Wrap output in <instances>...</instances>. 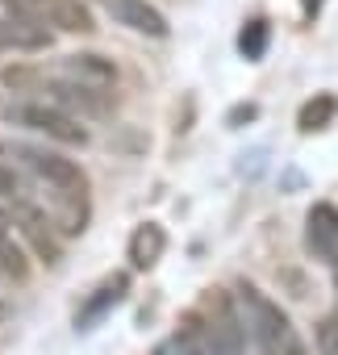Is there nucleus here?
<instances>
[{
	"label": "nucleus",
	"mask_w": 338,
	"mask_h": 355,
	"mask_svg": "<svg viewBox=\"0 0 338 355\" xmlns=\"http://www.w3.org/2000/svg\"><path fill=\"white\" fill-rule=\"evenodd\" d=\"M234 309H238V318H242V330L255 338V347L263 351V355H280L288 343H292V322H288V313L272 301V297H263L255 284H238V297H234Z\"/></svg>",
	"instance_id": "f257e3e1"
},
{
	"label": "nucleus",
	"mask_w": 338,
	"mask_h": 355,
	"mask_svg": "<svg viewBox=\"0 0 338 355\" xmlns=\"http://www.w3.org/2000/svg\"><path fill=\"white\" fill-rule=\"evenodd\" d=\"M188 318H193V326H197L209 355H242L247 330H242V318H238L230 293L209 288L205 301H201V313H188Z\"/></svg>",
	"instance_id": "f03ea898"
},
{
	"label": "nucleus",
	"mask_w": 338,
	"mask_h": 355,
	"mask_svg": "<svg viewBox=\"0 0 338 355\" xmlns=\"http://www.w3.org/2000/svg\"><path fill=\"white\" fill-rule=\"evenodd\" d=\"M0 117L13 121V125H26V130H38L63 146H88V125H80L75 113L51 105V101H17V105H5Z\"/></svg>",
	"instance_id": "7ed1b4c3"
},
{
	"label": "nucleus",
	"mask_w": 338,
	"mask_h": 355,
	"mask_svg": "<svg viewBox=\"0 0 338 355\" xmlns=\"http://www.w3.org/2000/svg\"><path fill=\"white\" fill-rule=\"evenodd\" d=\"M9 155L34 175L38 184H46V189H88V175H84V167L75 163V159H67V155H59V150H46V146H26V142H13L9 146Z\"/></svg>",
	"instance_id": "20e7f679"
},
{
	"label": "nucleus",
	"mask_w": 338,
	"mask_h": 355,
	"mask_svg": "<svg viewBox=\"0 0 338 355\" xmlns=\"http://www.w3.org/2000/svg\"><path fill=\"white\" fill-rule=\"evenodd\" d=\"M5 9L38 26H59L67 34H92V9L84 0H5Z\"/></svg>",
	"instance_id": "39448f33"
},
{
	"label": "nucleus",
	"mask_w": 338,
	"mask_h": 355,
	"mask_svg": "<svg viewBox=\"0 0 338 355\" xmlns=\"http://www.w3.org/2000/svg\"><path fill=\"white\" fill-rule=\"evenodd\" d=\"M9 218H13V226L26 234V243L34 247L38 259H46V263H59V259H63V243H59V230L51 226L46 209H38V205H30L26 197H17L13 209H9Z\"/></svg>",
	"instance_id": "423d86ee"
},
{
	"label": "nucleus",
	"mask_w": 338,
	"mask_h": 355,
	"mask_svg": "<svg viewBox=\"0 0 338 355\" xmlns=\"http://www.w3.org/2000/svg\"><path fill=\"white\" fill-rule=\"evenodd\" d=\"M100 5H105V13L117 26H125L134 34H146V38H167V34H172L167 17L150 5V0H100Z\"/></svg>",
	"instance_id": "0eeeda50"
},
{
	"label": "nucleus",
	"mask_w": 338,
	"mask_h": 355,
	"mask_svg": "<svg viewBox=\"0 0 338 355\" xmlns=\"http://www.w3.org/2000/svg\"><path fill=\"white\" fill-rule=\"evenodd\" d=\"M305 251L313 259H326V263L338 259V205L317 201L309 209V218H305Z\"/></svg>",
	"instance_id": "6e6552de"
},
{
	"label": "nucleus",
	"mask_w": 338,
	"mask_h": 355,
	"mask_svg": "<svg viewBox=\"0 0 338 355\" xmlns=\"http://www.w3.org/2000/svg\"><path fill=\"white\" fill-rule=\"evenodd\" d=\"M125 293H130V272H113V276H105V280L92 288V297L84 301V309L75 313V330H92L109 309H117V305L125 301Z\"/></svg>",
	"instance_id": "1a4fd4ad"
},
{
	"label": "nucleus",
	"mask_w": 338,
	"mask_h": 355,
	"mask_svg": "<svg viewBox=\"0 0 338 355\" xmlns=\"http://www.w3.org/2000/svg\"><path fill=\"white\" fill-rule=\"evenodd\" d=\"M51 42H55V34H51L46 26L30 21V17H17V13L0 17V51L38 55V51H51Z\"/></svg>",
	"instance_id": "9d476101"
},
{
	"label": "nucleus",
	"mask_w": 338,
	"mask_h": 355,
	"mask_svg": "<svg viewBox=\"0 0 338 355\" xmlns=\"http://www.w3.org/2000/svg\"><path fill=\"white\" fill-rule=\"evenodd\" d=\"M59 76H67L84 88H96V92H113V84H117V67L105 55H67Z\"/></svg>",
	"instance_id": "9b49d317"
},
{
	"label": "nucleus",
	"mask_w": 338,
	"mask_h": 355,
	"mask_svg": "<svg viewBox=\"0 0 338 355\" xmlns=\"http://www.w3.org/2000/svg\"><path fill=\"white\" fill-rule=\"evenodd\" d=\"M167 251V230L159 222H142L134 234H130V268L134 272H150Z\"/></svg>",
	"instance_id": "f8f14e48"
},
{
	"label": "nucleus",
	"mask_w": 338,
	"mask_h": 355,
	"mask_svg": "<svg viewBox=\"0 0 338 355\" xmlns=\"http://www.w3.org/2000/svg\"><path fill=\"white\" fill-rule=\"evenodd\" d=\"M334 117H338V96H334V92H313V101H305L301 113H296V130H301V134H317V130H326Z\"/></svg>",
	"instance_id": "ddd939ff"
},
{
	"label": "nucleus",
	"mask_w": 338,
	"mask_h": 355,
	"mask_svg": "<svg viewBox=\"0 0 338 355\" xmlns=\"http://www.w3.org/2000/svg\"><path fill=\"white\" fill-rule=\"evenodd\" d=\"M267 38H272V26H267L263 17L247 21L242 34H238V51H242V59H247V63H259V59L267 55Z\"/></svg>",
	"instance_id": "4468645a"
},
{
	"label": "nucleus",
	"mask_w": 338,
	"mask_h": 355,
	"mask_svg": "<svg viewBox=\"0 0 338 355\" xmlns=\"http://www.w3.org/2000/svg\"><path fill=\"white\" fill-rule=\"evenodd\" d=\"M0 272H5L9 280H26L30 276V259L9 234H0Z\"/></svg>",
	"instance_id": "2eb2a0df"
},
{
	"label": "nucleus",
	"mask_w": 338,
	"mask_h": 355,
	"mask_svg": "<svg viewBox=\"0 0 338 355\" xmlns=\"http://www.w3.org/2000/svg\"><path fill=\"white\" fill-rule=\"evenodd\" d=\"M9 193H21V180H17V171L0 163V197H9Z\"/></svg>",
	"instance_id": "dca6fc26"
},
{
	"label": "nucleus",
	"mask_w": 338,
	"mask_h": 355,
	"mask_svg": "<svg viewBox=\"0 0 338 355\" xmlns=\"http://www.w3.org/2000/svg\"><path fill=\"white\" fill-rule=\"evenodd\" d=\"M255 113H259V109H255V105H238V109H234V113H230V125H238V121H251V117H255Z\"/></svg>",
	"instance_id": "f3484780"
},
{
	"label": "nucleus",
	"mask_w": 338,
	"mask_h": 355,
	"mask_svg": "<svg viewBox=\"0 0 338 355\" xmlns=\"http://www.w3.org/2000/svg\"><path fill=\"white\" fill-rule=\"evenodd\" d=\"M301 13H305V21H313L321 13V0H301Z\"/></svg>",
	"instance_id": "a211bd4d"
},
{
	"label": "nucleus",
	"mask_w": 338,
	"mask_h": 355,
	"mask_svg": "<svg viewBox=\"0 0 338 355\" xmlns=\"http://www.w3.org/2000/svg\"><path fill=\"white\" fill-rule=\"evenodd\" d=\"M9 226H13V218H9V209L0 205V234H9Z\"/></svg>",
	"instance_id": "6ab92c4d"
},
{
	"label": "nucleus",
	"mask_w": 338,
	"mask_h": 355,
	"mask_svg": "<svg viewBox=\"0 0 338 355\" xmlns=\"http://www.w3.org/2000/svg\"><path fill=\"white\" fill-rule=\"evenodd\" d=\"M280 355H309V351H305V347H301V343H296V338H292V343H288V347H284V351H280Z\"/></svg>",
	"instance_id": "aec40b11"
},
{
	"label": "nucleus",
	"mask_w": 338,
	"mask_h": 355,
	"mask_svg": "<svg viewBox=\"0 0 338 355\" xmlns=\"http://www.w3.org/2000/svg\"><path fill=\"white\" fill-rule=\"evenodd\" d=\"M334 263H338V259H334ZM334 284H338V268H334Z\"/></svg>",
	"instance_id": "412c9836"
},
{
	"label": "nucleus",
	"mask_w": 338,
	"mask_h": 355,
	"mask_svg": "<svg viewBox=\"0 0 338 355\" xmlns=\"http://www.w3.org/2000/svg\"><path fill=\"white\" fill-rule=\"evenodd\" d=\"M326 355H338V351H326Z\"/></svg>",
	"instance_id": "4be33fe9"
},
{
	"label": "nucleus",
	"mask_w": 338,
	"mask_h": 355,
	"mask_svg": "<svg viewBox=\"0 0 338 355\" xmlns=\"http://www.w3.org/2000/svg\"><path fill=\"white\" fill-rule=\"evenodd\" d=\"M154 355H163V351H154Z\"/></svg>",
	"instance_id": "5701e85b"
},
{
	"label": "nucleus",
	"mask_w": 338,
	"mask_h": 355,
	"mask_svg": "<svg viewBox=\"0 0 338 355\" xmlns=\"http://www.w3.org/2000/svg\"><path fill=\"white\" fill-rule=\"evenodd\" d=\"M0 150H5V146H0Z\"/></svg>",
	"instance_id": "b1692460"
}]
</instances>
